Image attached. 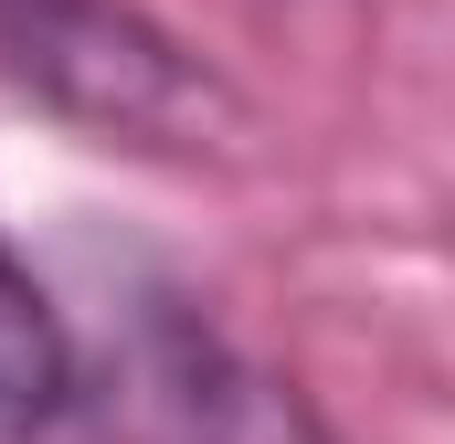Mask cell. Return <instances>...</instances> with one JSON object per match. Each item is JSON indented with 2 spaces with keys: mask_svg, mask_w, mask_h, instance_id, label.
I'll return each instance as SVG.
<instances>
[{
  "mask_svg": "<svg viewBox=\"0 0 455 444\" xmlns=\"http://www.w3.org/2000/svg\"><path fill=\"white\" fill-rule=\"evenodd\" d=\"M0 85L127 159L191 170L243 138L233 75L202 64V43H180L148 0H0Z\"/></svg>",
  "mask_w": 455,
  "mask_h": 444,
  "instance_id": "6da1fadb",
  "label": "cell"
},
{
  "mask_svg": "<svg viewBox=\"0 0 455 444\" xmlns=\"http://www.w3.org/2000/svg\"><path fill=\"white\" fill-rule=\"evenodd\" d=\"M96 402L127 424V444H329V424L297 402V381H275L170 286L127 307Z\"/></svg>",
  "mask_w": 455,
  "mask_h": 444,
  "instance_id": "7a4b0ae2",
  "label": "cell"
},
{
  "mask_svg": "<svg viewBox=\"0 0 455 444\" xmlns=\"http://www.w3.org/2000/svg\"><path fill=\"white\" fill-rule=\"evenodd\" d=\"M85 402H96V360H85L75 318L0 243V444H53Z\"/></svg>",
  "mask_w": 455,
  "mask_h": 444,
  "instance_id": "3957f363",
  "label": "cell"
}]
</instances>
